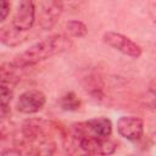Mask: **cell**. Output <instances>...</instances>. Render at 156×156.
I'll use <instances>...</instances> for the list:
<instances>
[{
    "instance_id": "cell-15",
    "label": "cell",
    "mask_w": 156,
    "mask_h": 156,
    "mask_svg": "<svg viewBox=\"0 0 156 156\" xmlns=\"http://www.w3.org/2000/svg\"><path fill=\"white\" fill-rule=\"evenodd\" d=\"M149 91H150L154 96H156V78H154V79L149 83Z\"/></svg>"
},
{
    "instance_id": "cell-3",
    "label": "cell",
    "mask_w": 156,
    "mask_h": 156,
    "mask_svg": "<svg viewBox=\"0 0 156 156\" xmlns=\"http://www.w3.org/2000/svg\"><path fill=\"white\" fill-rule=\"evenodd\" d=\"M68 136L74 146L79 147L88 155H111L116 151V143L108 138L95 136L90 133L83 134L80 136H73L72 134Z\"/></svg>"
},
{
    "instance_id": "cell-14",
    "label": "cell",
    "mask_w": 156,
    "mask_h": 156,
    "mask_svg": "<svg viewBox=\"0 0 156 156\" xmlns=\"http://www.w3.org/2000/svg\"><path fill=\"white\" fill-rule=\"evenodd\" d=\"M10 11H11V5L7 0H1V22H4L7 16L10 15Z\"/></svg>"
},
{
    "instance_id": "cell-6",
    "label": "cell",
    "mask_w": 156,
    "mask_h": 156,
    "mask_svg": "<svg viewBox=\"0 0 156 156\" xmlns=\"http://www.w3.org/2000/svg\"><path fill=\"white\" fill-rule=\"evenodd\" d=\"M46 104V96L41 90L38 89H29L23 91L17 101H16V110L24 115H33L39 112Z\"/></svg>"
},
{
    "instance_id": "cell-8",
    "label": "cell",
    "mask_w": 156,
    "mask_h": 156,
    "mask_svg": "<svg viewBox=\"0 0 156 156\" xmlns=\"http://www.w3.org/2000/svg\"><path fill=\"white\" fill-rule=\"evenodd\" d=\"M63 11V0H44L39 16V26L44 30L55 27Z\"/></svg>"
},
{
    "instance_id": "cell-11",
    "label": "cell",
    "mask_w": 156,
    "mask_h": 156,
    "mask_svg": "<svg viewBox=\"0 0 156 156\" xmlns=\"http://www.w3.org/2000/svg\"><path fill=\"white\" fill-rule=\"evenodd\" d=\"M0 38H1V43L4 45H6V46H17V45L22 44L28 38V34H27V32H22V30L16 29L11 24L9 27L1 28Z\"/></svg>"
},
{
    "instance_id": "cell-5",
    "label": "cell",
    "mask_w": 156,
    "mask_h": 156,
    "mask_svg": "<svg viewBox=\"0 0 156 156\" xmlns=\"http://www.w3.org/2000/svg\"><path fill=\"white\" fill-rule=\"evenodd\" d=\"M35 2L34 0H20L11 24L22 32H28L35 23Z\"/></svg>"
},
{
    "instance_id": "cell-10",
    "label": "cell",
    "mask_w": 156,
    "mask_h": 156,
    "mask_svg": "<svg viewBox=\"0 0 156 156\" xmlns=\"http://www.w3.org/2000/svg\"><path fill=\"white\" fill-rule=\"evenodd\" d=\"M90 134L100 138H108L112 133V122L107 117H96L85 122Z\"/></svg>"
},
{
    "instance_id": "cell-9",
    "label": "cell",
    "mask_w": 156,
    "mask_h": 156,
    "mask_svg": "<svg viewBox=\"0 0 156 156\" xmlns=\"http://www.w3.org/2000/svg\"><path fill=\"white\" fill-rule=\"evenodd\" d=\"M82 84L87 93L95 99H102L104 96V83L99 74L95 72H87L82 77Z\"/></svg>"
},
{
    "instance_id": "cell-12",
    "label": "cell",
    "mask_w": 156,
    "mask_h": 156,
    "mask_svg": "<svg viewBox=\"0 0 156 156\" xmlns=\"http://www.w3.org/2000/svg\"><path fill=\"white\" fill-rule=\"evenodd\" d=\"M58 105L63 111L74 112V111H78L80 108L82 101H80V99L77 96V94L74 91H67L60 98Z\"/></svg>"
},
{
    "instance_id": "cell-2",
    "label": "cell",
    "mask_w": 156,
    "mask_h": 156,
    "mask_svg": "<svg viewBox=\"0 0 156 156\" xmlns=\"http://www.w3.org/2000/svg\"><path fill=\"white\" fill-rule=\"evenodd\" d=\"M55 126L44 118H28L21 126V134L23 138L22 145L32 146V149L50 139L51 129Z\"/></svg>"
},
{
    "instance_id": "cell-16",
    "label": "cell",
    "mask_w": 156,
    "mask_h": 156,
    "mask_svg": "<svg viewBox=\"0 0 156 156\" xmlns=\"http://www.w3.org/2000/svg\"><path fill=\"white\" fill-rule=\"evenodd\" d=\"M149 15H150V18L152 20V22L156 23V4H154V5L150 7Z\"/></svg>"
},
{
    "instance_id": "cell-4",
    "label": "cell",
    "mask_w": 156,
    "mask_h": 156,
    "mask_svg": "<svg viewBox=\"0 0 156 156\" xmlns=\"http://www.w3.org/2000/svg\"><path fill=\"white\" fill-rule=\"evenodd\" d=\"M102 41L110 48L132 58H139L143 54V49L140 48V45H138L129 37L118 32H113V30L105 32L102 34Z\"/></svg>"
},
{
    "instance_id": "cell-13",
    "label": "cell",
    "mask_w": 156,
    "mask_h": 156,
    "mask_svg": "<svg viewBox=\"0 0 156 156\" xmlns=\"http://www.w3.org/2000/svg\"><path fill=\"white\" fill-rule=\"evenodd\" d=\"M67 34L71 38H84L88 34V26L78 20H71L65 26Z\"/></svg>"
},
{
    "instance_id": "cell-1",
    "label": "cell",
    "mask_w": 156,
    "mask_h": 156,
    "mask_svg": "<svg viewBox=\"0 0 156 156\" xmlns=\"http://www.w3.org/2000/svg\"><path fill=\"white\" fill-rule=\"evenodd\" d=\"M71 46H72V40L67 35L52 34L34 43L27 50L15 56L11 63L20 69L32 67L52 56L67 51Z\"/></svg>"
},
{
    "instance_id": "cell-7",
    "label": "cell",
    "mask_w": 156,
    "mask_h": 156,
    "mask_svg": "<svg viewBox=\"0 0 156 156\" xmlns=\"http://www.w3.org/2000/svg\"><path fill=\"white\" fill-rule=\"evenodd\" d=\"M117 132L129 141H138L144 134V121L136 116H122L117 121Z\"/></svg>"
}]
</instances>
